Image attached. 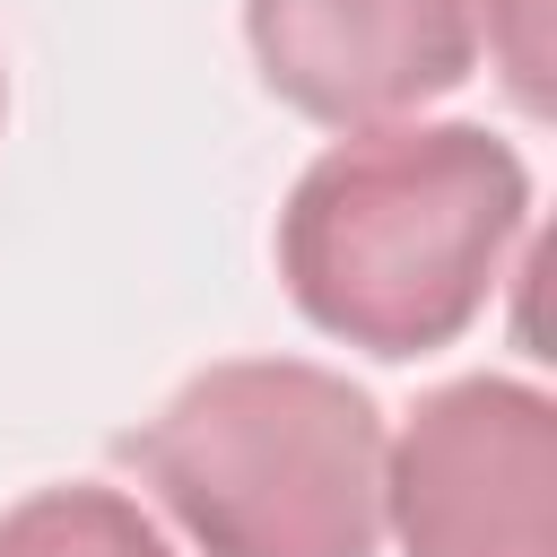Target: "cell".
I'll list each match as a JSON object with an SVG mask.
<instances>
[{
	"label": "cell",
	"instance_id": "obj_3",
	"mask_svg": "<svg viewBox=\"0 0 557 557\" xmlns=\"http://www.w3.org/2000/svg\"><path fill=\"white\" fill-rule=\"evenodd\" d=\"M400 557H557V400L513 374L426 392L383 444Z\"/></svg>",
	"mask_w": 557,
	"mask_h": 557
},
{
	"label": "cell",
	"instance_id": "obj_1",
	"mask_svg": "<svg viewBox=\"0 0 557 557\" xmlns=\"http://www.w3.org/2000/svg\"><path fill=\"white\" fill-rule=\"evenodd\" d=\"M531 218L522 157L479 122H383L322 148L278 209L296 313L366 357L453 348Z\"/></svg>",
	"mask_w": 557,
	"mask_h": 557
},
{
	"label": "cell",
	"instance_id": "obj_6",
	"mask_svg": "<svg viewBox=\"0 0 557 557\" xmlns=\"http://www.w3.org/2000/svg\"><path fill=\"white\" fill-rule=\"evenodd\" d=\"M0 104H9V96H0Z\"/></svg>",
	"mask_w": 557,
	"mask_h": 557
},
{
	"label": "cell",
	"instance_id": "obj_2",
	"mask_svg": "<svg viewBox=\"0 0 557 557\" xmlns=\"http://www.w3.org/2000/svg\"><path fill=\"white\" fill-rule=\"evenodd\" d=\"M122 461L209 557H374L383 540V418L305 357L200 366Z\"/></svg>",
	"mask_w": 557,
	"mask_h": 557
},
{
	"label": "cell",
	"instance_id": "obj_5",
	"mask_svg": "<svg viewBox=\"0 0 557 557\" xmlns=\"http://www.w3.org/2000/svg\"><path fill=\"white\" fill-rule=\"evenodd\" d=\"M0 557H174L122 487H35L0 513Z\"/></svg>",
	"mask_w": 557,
	"mask_h": 557
},
{
	"label": "cell",
	"instance_id": "obj_4",
	"mask_svg": "<svg viewBox=\"0 0 557 557\" xmlns=\"http://www.w3.org/2000/svg\"><path fill=\"white\" fill-rule=\"evenodd\" d=\"M261 87L322 131H383L479 70V0H244Z\"/></svg>",
	"mask_w": 557,
	"mask_h": 557
}]
</instances>
